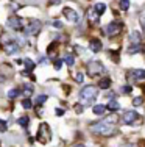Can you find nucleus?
I'll list each match as a JSON object with an SVG mask.
<instances>
[{
	"instance_id": "obj_1",
	"label": "nucleus",
	"mask_w": 145,
	"mask_h": 147,
	"mask_svg": "<svg viewBox=\"0 0 145 147\" xmlns=\"http://www.w3.org/2000/svg\"><path fill=\"white\" fill-rule=\"evenodd\" d=\"M91 130L94 133H98V135H106V136L114 135V131H116V117L109 116L100 122L91 124Z\"/></svg>"
},
{
	"instance_id": "obj_2",
	"label": "nucleus",
	"mask_w": 145,
	"mask_h": 147,
	"mask_svg": "<svg viewBox=\"0 0 145 147\" xmlns=\"http://www.w3.org/2000/svg\"><path fill=\"white\" fill-rule=\"evenodd\" d=\"M0 47H2V50L5 52L6 55H14L19 52L20 45L14 39V36H11V34H8V33H3L2 38H0Z\"/></svg>"
},
{
	"instance_id": "obj_3",
	"label": "nucleus",
	"mask_w": 145,
	"mask_h": 147,
	"mask_svg": "<svg viewBox=\"0 0 145 147\" xmlns=\"http://www.w3.org/2000/svg\"><path fill=\"white\" fill-rule=\"evenodd\" d=\"M98 96V88L94 85H88L84 86L81 91H80V103L84 107V105H92L94 100L97 99Z\"/></svg>"
},
{
	"instance_id": "obj_4",
	"label": "nucleus",
	"mask_w": 145,
	"mask_h": 147,
	"mask_svg": "<svg viewBox=\"0 0 145 147\" xmlns=\"http://www.w3.org/2000/svg\"><path fill=\"white\" fill-rule=\"evenodd\" d=\"M130 47H128V53H137V52L142 50V38H140V33L139 31H131L130 33Z\"/></svg>"
},
{
	"instance_id": "obj_5",
	"label": "nucleus",
	"mask_w": 145,
	"mask_h": 147,
	"mask_svg": "<svg viewBox=\"0 0 145 147\" xmlns=\"http://www.w3.org/2000/svg\"><path fill=\"white\" fill-rule=\"evenodd\" d=\"M36 139L41 142V144H47V142L51 139V130H50V127H48L45 122H42V124L39 125V128H37V135H36Z\"/></svg>"
},
{
	"instance_id": "obj_6",
	"label": "nucleus",
	"mask_w": 145,
	"mask_h": 147,
	"mask_svg": "<svg viewBox=\"0 0 145 147\" xmlns=\"http://www.w3.org/2000/svg\"><path fill=\"white\" fill-rule=\"evenodd\" d=\"M106 72L105 66L102 64L100 61H89L88 63V74L89 77H100Z\"/></svg>"
},
{
	"instance_id": "obj_7",
	"label": "nucleus",
	"mask_w": 145,
	"mask_h": 147,
	"mask_svg": "<svg viewBox=\"0 0 145 147\" xmlns=\"http://www.w3.org/2000/svg\"><path fill=\"white\" fill-rule=\"evenodd\" d=\"M41 28H42V24H41V20L31 19L25 27H23V30H22V31H23L25 34H30V36H36V34H39Z\"/></svg>"
},
{
	"instance_id": "obj_8",
	"label": "nucleus",
	"mask_w": 145,
	"mask_h": 147,
	"mask_svg": "<svg viewBox=\"0 0 145 147\" xmlns=\"http://www.w3.org/2000/svg\"><path fill=\"white\" fill-rule=\"evenodd\" d=\"M122 31V22H119V20H112V22H109L106 27H103V33L106 34V36H117V34Z\"/></svg>"
},
{
	"instance_id": "obj_9",
	"label": "nucleus",
	"mask_w": 145,
	"mask_h": 147,
	"mask_svg": "<svg viewBox=\"0 0 145 147\" xmlns=\"http://www.w3.org/2000/svg\"><path fill=\"white\" fill-rule=\"evenodd\" d=\"M6 25H8L11 30H14V31H22L23 27H25V20H23L22 17L11 16L8 20H6Z\"/></svg>"
},
{
	"instance_id": "obj_10",
	"label": "nucleus",
	"mask_w": 145,
	"mask_h": 147,
	"mask_svg": "<svg viewBox=\"0 0 145 147\" xmlns=\"http://www.w3.org/2000/svg\"><path fill=\"white\" fill-rule=\"evenodd\" d=\"M137 119H139V114H137V111L130 110V111H126V113L123 114L122 122H123V124H126V125H131V124H134Z\"/></svg>"
},
{
	"instance_id": "obj_11",
	"label": "nucleus",
	"mask_w": 145,
	"mask_h": 147,
	"mask_svg": "<svg viewBox=\"0 0 145 147\" xmlns=\"http://www.w3.org/2000/svg\"><path fill=\"white\" fill-rule=\"evenodd\" d=\"M63 14H64L65 19L70 20V22H74V24L80 22V14H78L75 9H72V8H64L63 9Z\"/></svg>"
},
{
	"instance_id": "obj_12",
	"label": "nucleus",
	"mask_w": 145,
	"mask_h": 147,
	"mask_svg": "<svg viewBox=\"0 0 145 147\" xmlns=\"http://www.w3.org/2000/svg\"><path fill=\"white\" fill-rule=\"evenodd\" d=\"M130 77H133L134 80H145V69H133Z\"/></svg>"
},
{
	"instance_id": "obj_13",
	"label": "nucleus",
	"mask_w": 145,
	"mask_h": 147,
	"mask_svg": "<svg viewBox=\"0 0 145 147\" xmlns=\"http://www.w3.org/2000/svg\"><path fill=\"white\" fill-rule=\"evenodd\" d=\"M89 49H91L94 53H98L102 50V41L100 39H91L89 41Z\"/></svg>"
},
{
	"instance_id": "obj_14",
	"label": "nucleus",
	"mask_w": 145,
	"mask_h": 147,
	"mask_svg": "<svg viewBox=\"0 0 145 147\" xmlns=\"http://www.w3.org/2000/svg\"><path fill=\"white\" fill-rule=\"evenodd\" d=\"M33 85L31 83H25V85L20 88V96H25V97H30L33 94Z\"/></svg>"
},
{
	"instance_id": "obj_15",
	"label": "nucleus",
	"mask_w": 145,
	"mask_h": 147,
	"mask_svg": "<svg viewBox=\"0 0 145 147\" xmlns=\"http://www.w3.org/2000/svg\"><path fill=\"white\" fill-rule=\"evenodd\" d=\"M88 19H89V20H92V22H95V24L98 22V19H100V14H98V13H97L95 9H94V6L88 9Z\"/></svg>"
},
{
	"instance_id": "obj_16",
	"label": "nucleus",
	"mask_w": 145,
	"mask_h": 147,
	"mask_svg": "<svg viewBox=\"0 0 145 147\" xmlns=\"http://www.w3.org/2000/svg\"><path fill=\"white\" fill-rule=\"evenodd\" d=\"M98 88L100 89H109V88H111V78H108V77L102 78L98 82Z\"/></svg>"
},
{
	"instance_id": "obj_17",
	"label": "nucleus",
	"mask_w": 145,
	"mask_h": 147,
	"mask_svg": "<svg viewBox=\"0 0 145 147\" xmlns=\"http://www.w3.org/2000/svg\"><path fill=\"white\" fill-rule=\"evenodd\" d=\"M106 108H108L109 111H117V110L120 108V105H119V102H117L116 99H111V100L108 102V107H106Z\"/></svg>"
},
{
	"instance_id": "obj_18",
	"label": "nucleus",
	"mask_w": 145,
	"mask_h": 147,
	"mask_svg": "<svg viewBox=\"0 0 145 147\" xmlns=\"http://www.w3.org/2000/svg\"><path fill=\"white\" fill-rule=\"evenodd\" d=\"M63 61H64L67 66H74V64H75V57H74L72 53H67V55H64Z\"/></svg>"
},
{
	"instance_id": "obj_19",
	"label": "nucleus",
	"mask_w": 145,
	"mask_h": 147,
	"mask_svg": "<svg viewBox=\"0 0 145 147\" xmlns=\"http://www.w3.org/2000/svg\"><path fill=\"white\" fill-rule=\"evenodd\" d=\"M23 64H25V71H27V72H31L33 69H34V66H36L30 58H25V59H23Z\"/></svg>"
},
{
	"instance_id": "obj_20",
	"label": "nucleus",
	"mask_w": 145,
	"mask_h": 147,
	"mask_svg": "<svg viewBox=\"0 0 145 147\" xmlns=\"http://www.w3.org/2000/svg\"><path fill=\"white\" fill-rule=\"evenodd\" d=\"M17 124H19L20 127H23V128H28V125H30V117H27V116H22V117H19V121H17Z\"/></svg>"
},
{
	"instance_id": "obj_21",
	"label": "nucleus",
	"mask_w": 145,
	"mask_h": 147,
	"mask_svg": "<svg viewBox=\"0 0 145 147\" xmlns=\"http://www.w3.org/2000/svg\"><path fill=\"white\" fill-rule=\"evenodd\" d=\"M92 111H94V114L100 116V114H103L106 111V107H105V105H95V107L92 108Z\"/></svg>"
},
{
	"instance_id": "obj_22",
	"label": "nucleus",
	"mask_w": 145,
	"mask_h": 147,
	"mask_svg": "<svg viewBox=\"0 0 145 147\" xmlns=\"http://www.w3.org/2000/svg\"><path fill=\"white\" fill-rule=\"evenodd\" d=\"M94 9L98 13L100 16H102L103 13H105V9H106V5H105V3H95V5H94Z\"/></svg>"
},
{
	"instance_id": "obj_23",
	"label": "nucleus",
	"mask_w": 145,
	"mask_h": 147,
	"mask_svg": "<svg viewBox=\"0 0 145 147\" xmlns=\"http://www.w3.org/2000/svg\"><path fill=\"white\" fill-rule=\"evenodd\" d=\"M20 96V88H14V89H9L8 91V97L9 99H16V97Z\"/></svg>"
},
{
	"instance_id": "obj_24",
	"label": "nucleus",
	"mask_w": 145,
	"mask_h": 147,
	"mask_svg": "<svg viewBox=\"0 0 145 147\" xmlns=\"http://www.w3.org/2000/svg\"><path fill=\"white\" fill-rule=\"evenodd\" d=\"M22 107L25 108V110H30V108L33 107V102L30 100V97H25V99L22 100Z\"/></svg>"
},
{
	"instance_id": "obj_25",
	"label": "nucleus",
	"mask_w": 145,
	"mask_h": 147,
	"mask_svg": "<svg viewBox=\"0 0 145 147\" xmlns=\"http://www.w3.org/2000/svg\"><path fill=\"white\" fill-rule=\"evenodd\" d=\"M45 100H47V96H45V94H41V96H37V97H36V100H34V102H36L37 107H41V105L45 102Z\"/></svg>"
},
{
	"instance_id": "obj_26",
	"label": "nucleus",
	"mask_w": 145,
	"mask_h": 147,
	"mask_svg": "<svg viewBox=\"0 0 145 147\" xmlns=\"http://www.w3.org/2000/svg\"><path fill=\"white\" fill-rule=\"evenodd\" d=\"M128 8H130V0H120V9L126 11Z\"/></svg>"
},
{
	"instance_id": "obj_27",
	"label": "nucleus",
	"mask_w": 145,
	"mask_h": 147,
	"mask_svg": "<svg viewBox=\"0 0 145 147\" xmlns=\"http://www.w3.org/2000/svg\"><path fill=\"white\" fill-rule=\"evenodd\" d=\"M144 103V97L142 96H137V97H134L133 99V105L134 107H139V105H142Z\"/></svg>"
},
{
	"instance_id": "obj_28",
	"label": "nucleus",
	"mask_w": 145,
	"mask_h": 147,
	"mask_svg": "<svg viewBox=\"0 0 145 147\" xmlns=\"http://www.w3.org/2000/svg\"><path fill=\"white\" fill-rule=\"evenodd\" d=\"M63 58H56L55 59V63H53V66H55V69H56V71H59L61 69V66H63Z\"/></svg>"
},
{
	"instance_id": "obj_29",
	"label": "nucleus",
	"mask_w": 145,
	"mask_h": 147,
	"mask_svg": "<svg viewBox=\"0 0 145 147\" xmlns=\"http://www.w3.org/2000/svg\"><path fill=\"white\" fill-rule=\"evenodd\" d=\"M75 80H77L78 83H83V80H84V75H83V72H77V74H75Z\"/></svg>"
},
{
	"instance_id": "obj_30",
	"label": "nucleus",
	"mask_w": 145,
	"mask_h": 147,
	"mask_svg": "<svg viewBox=\"0 0 145 147\" xmlns=\"http://www.w3.org/2000/svg\"><path fill=\"white\" fill-rule=\"evenodd\" d=\"M6 128H8V125H6V122L0 119V131H2V133H5V131H6Z\"/></svg>"
},
{
	"instance_id": "obj_31",
	"label": "nucleus",
	"mask_w": 145,
	"mask_h": 147,
	"mask_svg": "<svg viewBox=\"0 0 145 147\" xmlns=\"http://www.w3.org/2000/svg\"><path fill=\"white\" fill-rule=\"evenodd\" d=\"M83 110H84V108H83V105H81V103L75 105V111H77V113H83Z\"/></svg>"
},
{
	"instance_id": "obj_32",
	"label": "nucleus",
	"mask_w": 145,
	"mask_h": 147,
	"mask_svg": "<svg viewBox=\"0 0 145 147\" xmlns=\"http://www.w3.org/2000/svg\"><path fill=\"white\" fill-rule=\"evenodd\" d=\"M140 27H142V30L145 31V16H140Z\"/></svg>"
},
{
	"instance_id": "obj_33",
	"label": "nucleus",
	"mask_w": 145,
	"mask_h": 147,
	"mask_svg": "<svg viewBox=\"0 0 145 147\" xmlns=\"http://www.w3.org/2000/svg\"><path fill=\"white\" fill-rule=\"evenodd\" d=\"M53 27H56V28H61V27H63V24H61L59 20H53Z\"/></svg>"
},
{
	"instance_id": "obj_34",
	"label": "nucleus",
	"mask_w": 145,
	"mask_h": 147,
	"mask_svg": "<svg viewBox=\"0 0 145 147\" xmlns=\"http://www.w3.org/2000/svg\"><path fill=\"white\" fill-rule=\"evenodd\" d=\"M122 92H131V88H130V86H123V88H122Z\"/></svg>"
},
{
	"instance_id": "obj_35",
	"label": "nucleus",
	"mask_w": 145,
	"mask_h": 147,
	"mask_svg": "<svg viewBox=\"0 0 145 147\" xmlns=\"http://www.w3.org/2000/svg\"><path fill=\"white\" fill-rule=\"evenodd\" d=\"M56 114H58V116H63L64 111H63V110H56Z\"/></svg>"
},
{
	"instance_id": "obj_36",
	"label": "nucleus",
	"mask_w": 145,
	"mask_h": 147,
	"mask_svg": "<svg viewBox=\"0 0 145 147\" xmlns=\"http://www.w3.org/2000/svg\"><path fill=\"white\" fill-rule=\"evenodd\" d=\"M45 63H47V58L42 57V59H41V64H45Z\"/></svg>"
},
{
	"instance_id": "obj_37",
	"label": "nucleus",
	"mask_w": 145,
	"mask_h": 147,
	"mask_svg": "<svg viewBox=\"0 0 145 147\" xmlns=\"http://www.w3.org/2000/svg\"><path fill=\"white\" fill-rule=\"evenodd\" d=\"M75 147H84V146H81V144H78V146H75Z\"/></svg>"
}]
</instances>
